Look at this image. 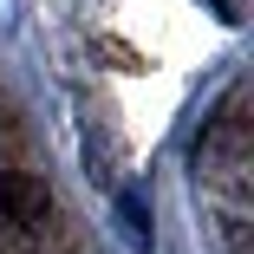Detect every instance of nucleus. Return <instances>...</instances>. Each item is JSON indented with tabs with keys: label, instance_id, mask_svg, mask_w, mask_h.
Returning <instances> with one entry per match:
<instances>
[{
	"label": "nucleus",
	"instance_id": "f257e3e1",
	"mask_svg": "<svg viewBox=\"0 0 254 254\" xmlns=\"http://www.w3.org/2000/svg\"><path fill=\"white\" fill-rule=\"evenodd\" d=\"M0 222H13L20 235H46L53 222V189L33 170H0Z\"/></svg>",
	"mask_w": 254,
	"mask_h": 254
},
{
	"label": "nucleus",
	"instance_id": "f03ea898",
	"mask_svg": "<svg viewBox=\"0 0 254 254\" xmlns=\"http://www.w3.org/2000/svg\"><path fill=\"white\" fill-rule=\"evenodd\" d=\"M118 222H124L130 248H150V209H143V195H118Z\"/></svg>",
	"mask_w": 254,
	"mask_h": 254
}]
</instances>
